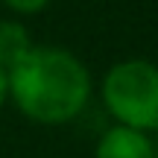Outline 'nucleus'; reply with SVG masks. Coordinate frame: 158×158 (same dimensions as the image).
<instances>
[{
  "mask_svg": "<svg viewBox=\"0 0 158 158\" xmlns=\"http://www.w3.org/2000/svg\"><path fill=\"white\" fill-rule=\"evenodd\" d=\"M94 158H155V143L147 132L114 123L97 141Z\"/></svg>",
  "mask_w": 158,
  "mask_h": 158,
  "instance_id": "nucleus-3",
  "label": "nucleus"
},
{
  "mask_svg": "<svg viewBox=\"0 0 158 158\" xmlns=\"http://www.w3.org/2000/svg\"><path fill=\"white\" fill-rule=\"evenodd\" d=\"M102 102L117 126L158 132V64L147 59H123L102 76Z\"/></svg>",
  "mask_w": 158,
  "mask_h": 158,
  "instance_id": "nucleus-2",
  "label": "nucleus"
},
{
  "mask_svg": "<svg viewBox=\"0 0 158 158\" xmlns=\"http://www.w3.org/2000/svg\"><path fill=\"white\" fill-rule=\"evenodd\" d=\"M29 50H32L29 29L18 18H3L0 21V68L9 73Z\"/></svg>",
  "mask_w": 158,
  "mask_h": 158,
  "instance_id": "nucleus-4",
  "label": "nucleus"
},
{
  "mask_svg": "<svg viewBox=\"0 0 158 158\" xmlns=\"http://www.w3.org/2000/svg\"><path fill=\"white\" fill-rule=\"evenodd\" d=\"M155 158H158V143H155Z\"/></svg>",
  "mask_w": 158,
  "mask_h": 158,
  "instance_id": "nucleus-7",
  "label": "nucleus"
},
{
  "mask_svg": "<svg viewBox=\"0 0 158 158\" xmlns=\"http://www.w3.org/2000/svg\"><path fill=\"white\" fill-rule=\"evenodd\" d=\"M6 100H9V73L0 68V108L6 106Z\"/></svg>",
  "mask_w": 158,
  "mask_h": 158,
  "instance_id": "nucleus-6",
  "label": "nucleus"
},
{
  "mask_svg": "<svg viewBox=\"0 0 158 158\" xmlns=\"http://www.w3.org/2000/svg\"><path fill=\"white\" fill-rule=\"evenodd\" d=\"M6 9H12L15 15H38L50 6V0H0Z\"/></svg>",
  "mask_w": 158,
  "mask_h": 158,
  "instance_id": "nucleus-5",
  "label": "nucleus"
},
{
  "mask_svg": "<svg viewBox=\"0 0 158 158\" xmlns=\"http://www.w3.org/2000/svg\"><path fill=\"white\" fill-rule=\"evenodd\" d=\"M9 100L23 117L62 126L82 114L91 100V73L64 47H38L9 70Z\"/></svg>",
  "mask_w": 158,
  "mask_h": 158,
  "instance_id": "nucleus-1",
  "label": "nucleus"
}]
</instances>
